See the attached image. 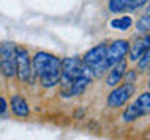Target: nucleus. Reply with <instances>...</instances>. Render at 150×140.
<instances>
[{"label": "nucleus", "instance_id": "obj_19", "mask_svg": "<svg viewBox=\"0 0 150 140\" xmlns=\"http://www.w3.org/2000/svg\"><path fill=\"white\" fill-rule=\"evenodd\" d=\"M145 8H147V14H149V16H150V2L147 3V6H145Z\"/></svg>", "mask_w": 150, "mask_h": 140}, {"label": "nucleus", "instance_id": "obj_3", "mask_svg": "<svg viewBox=\"0 0 150 140\" xmlns=\"http://www.w3.org/2000/svg\"><path fill=\"white\" fill-rule=\"evenodd\" d=\"M105 59H106V44H98L92 47L91 50H88L81 61L89 69L92 78H100L108 72Z\"/></svg>", "mask_w": 150, "mask_h": 140}, {"label": "nucleus", "instance_id": "obj_8", "mask_svg": "<svg viewBox=\"0 0 150 140\" xmlns=\"http://www.w3.org/2000/svg\"><path fill=\"white\" fill-rule=\"evenodd\" d=\"M16 58H17V78L21 83H27L31 78V59L28 56L27 48L16 47Z\"/></svg>", "mask_w": 150, "mask_h": 140}, {"label": "nucleus", "instance_id": "obj_4", "mask_svg": "<svg viewBox=\"0 0 150 140\" xmlns=\"http://www.w3.org/2000/svg\"><path fill=\"white\" fill-rule=\"evenodd\" d=\"M150 114V92H142L136 100L125 107L122 120L124 121H134L136 118H141L144 115Z\"/></svg>", "mask_w": 150, "mask_h": 140}, {"label": "nucleus", "instance_id": "obj_17", "mask_svg": "<svg viewBox=\"0 0 150 140\" xmlns=\"http://www.w3.org/2000/svg\"><path fill=\"white\" fill-rule=\"evenodd\" d=\"M136 75H138V70H127V73L124 76V84H131V86H134Z\"/></svg>", "mask_w": 150, "mask_h": 140}, {"label": "nucleus", "instance_id": "obj_12", "mask_svg": "<svg viewBox=\"0 0 150 140\" xmlns=\"http://www.w3.org/2000/svg\"><path fill=\"white\" fill-rule=\"evenodd\" d=\"M127 59L120 61L117 65H114L110 72H108L106 75V86L110 87H117V84H119L120 81H124V76L127 73Z\"/></svg>", "mask_w": 150, "mask_h": 140}, {"label": "nucleus", "instance_id": "obj_10", "mask_svg": "<svg viewBox=\"0 0 150 140\" xmlns=\"http://www.w3.org/2000/svg\"><path fill=\"white\" fill-rule=\"evenodd\" d=\"M149 48H150V33L138 37L133 44H130V51H128L130 61H139Z\"/></svg>", "mask_w": 150, "mask_h": 140}, {"label": "nucleus", "instance_id": "obj_11", "mask_svg": "<svg viewBox=\"0 0 150 140\" xmlns=\"http://www.w3.org/2000/svg\"><path fill=\"white\" fill-rule=\"evenodd\" d=\"M91 79H92V75H91V72H89V69L86 67V69H84V72L80 75V76L75 79L72 84H70L69 92H67V97L81 95V93L89 87V84H91Z\"/></svg>", "mask_w": 150, "mask_h": 140}, {"label": "nucleus", "instance_id": "obj_13", "mask_svg": "<svg viewBox=\"0 0 150 140\" xmlns=\"http://www.w3.org/2000/svg\"><path fill=\"white\" fill-rule=\"evenodd\" d=\"M9 106H11V111L17 117H28V114H30L28 103H27L25 98H22L21 95H13L11 101H9Z\"/></svg>", "mask_w": 150, "mask_h": 140}, {"label": "nucleus", "instance_id": "obj_2", "mask_svg": "<svg viewBox=\"0 0 150 140\" xmlns=\"http://www.w3.org/2000/svg\"><path fill=\"white\" fill-rule=\"evenodd\" d=\"M61 69H63V72H61V81H59L61 95L64 93V95L67 97L70 84L84 72L86 65H84L83 61L80 58H77V56H69V58L61 59Z\"/></svg>", "mask_w": 150, "mask_h": 140}, {"label": "nucleus", "instance_id": "obj_7", "mask_svg": "<svg viewBox=\"0 0 150 140\" xmlns=\"http://www.w3.org/2000/svg\"><path fill=\"white\" fill-rule=\"evenodd\" d=\"M133 93H134V86H131V84H120V86L114 87L108 93L106 104L111 109H119V107L128 103V100L133 97Z\"/></svg>", "mask_w": 150, "mask_h": 140}, {"label": "nucleus", "instance_id": "obj_9", "mask_svg": "<svg viewBox=\"0 0 150 140\" xmlns=\"http://www.w3.org/2000/svg\"><path fill=\"white\" fill-rule=\"evenodd\" d=\"M147 5V2L144 0H111L108 3L111 13L120 14V13H128V11H136V9L142 8Z\"/></svg>", "mask_w": 150, "mask_h": 140}, {"label": "nucleus", "instance_id": "obj_18", "mask_svg": "<svg viewBox=\"0 0 150 140\" xmlns=\"http://www.w3.org/2000/svg\"><path fill=\"white\" fill-rule=\"evenodd\" d=\"M5 111H6V101H5V98L0 95V115H3Z\"/></svg>", "mask_w": 150, "mask_h": 140}, {"label": "nucleus", "instance_id": "obj_21", "mask_svg": "<svg viewBox=\"0 0 150 140\" xmlns=\"http://www.w3.org/2000/svg\"><path fill=\"white\" fill-rule=\"evenodd\" d=\"M0 72H2V67H0Z\"/></svg>", "mask_w": 150, "mask_h": 140}, {"label": "nucleus", "instance_id": "obj_20", "mask_svg": "<svg viewBox=\"0 0 150 140\" xmlns=\"http://www.w3.org/2000/svg\"><path fill=\"white\" fill-rule=\"evenodd\" d=\"M149 87H150V76H149Z\"/></svg>", "mask_w": 150, "mask_h": 140}, {"label": "nucleus", "instance_id": "obj_1", "mask_svg": "<svg viewBox=\"0 0 150 140\" xmlns=\"http://www.w3.org/2000/svg\"><path fill=\"white\" fill-rule=\"evenodd\" d=\"M31 67L44 87H53L59 84L63 69H61V59L58 56L47 53V51H38L31 59Z\"/></svg>", "mask_w": 150, "mask_h": 140}, {"label": "nucleus", "instance_id": "obj_5", "mask_svg": "<svg viewBox=\"0 0 150 140\" xmlns=\"http://www.w3.org/2000/svg\"><path fill=\"white\" fill-rule=\"evenodd\" d=\"M0 67H2V73L6 78H13L17 75L16 45L13 42H3L0 45Z\"/></svg>", "mask_w": 150, "mask_h": 140}, {"label": "nucleus", "instance_id": "obj_6", "mask_svg": "<svg viewBox=\"0 0 150 140\" xmlns=\"http://www.w3.org/2000/svg\"><path fill=\"white\" fill-rule=\"evenodd\" d=\"M128 51H130V42L125 39H116L111 44H108L106 45V59H105L108 72L114 65L119 64L120 61H124L125 56L128 55Z\"/></svg>", "mask_w": 150, "mask_h": 140}, {"label": "nucleus", "instance_id": "obj_16", "mask_svg": "<svg viewBox=\"0 0 150 140\" xmlns=\"http://www.w3.org/2000/svg\"><path fill=\"white\" fill-rule=\"evenodd\" d=\"M136 69H138L139 72H144V70L150 69V48L145 51V53L142 55V58L138 61V67Z\"/></svg>", "mask_w": 150, "mask_h": 140}, {"label": "nucleus", "instance_id": "obj_14", "mask_svg": "<svg viewBox=\"0 0 150 140\" xmlns=\"http://www.w3.org/2000/svg\"><path fill=\"white\" fill-rule=\"evenodd\" d=\"M131 25H133V17H130L128 14L125 16H120V17H116L110 22V27L114 28V30H119V31H127L130 30Z\"/></svg>", "mask_w": 150, "mask_h": 140}, {"label": "nucleus", "instance_id": "obj_15", "mask_svg": "<svg viewBox=\"0 0 150 140\" xmlns=\"http://www.w3.org/2000/svg\"><path fill=\"white\" fill-rule=\"evenodd\" d=\"M136 30L141 31V33H147L150 31V16L149 14H144V16H141L138 19V22H136Z\"/></svg>", "mask_w": 150, "mask_h": 140}]
</instances>
